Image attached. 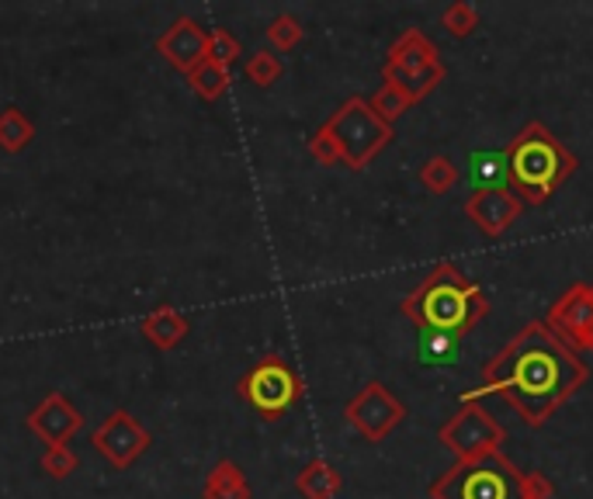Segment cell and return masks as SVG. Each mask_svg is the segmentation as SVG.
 I'll use <instances>...</instances> for the list:
<instances>
[{
  "mask_svg": "<svg viewBox=\"0 0 593 499\" xmlns=\"http://www.w3.org/2000/svg\"><path fill=\"white\" fill-rule=\"evenodd\" d=\"M521 212H524V202L513 195L510 187H483V191L475 187L465 198V216L489 240L504 236L507 229L521 219Z\"/></svg>",
  "mask_w": 593,
  "mask_h": 499,
  "instance_id": "12",
  "label": "cell"
},
{
  "mask_svg": "<svg viewBox=\"0 0 593 499\" xmlns=\"http://www.w3.org/2000/svg\"><path fill=\"white\" fill-rule=\"evenodd\" d=\"M267 42H271L278 52H289V49H295L299 42H302V35H305V28L299 25V17H292V14H278L271 25H267Z\"/></svg>",
  "mask_w": 593,
  "mask_h": 499,
  "instance_id": "23",
  "label": "cell"
},
{
  "mask_svg": "<svg viewBox=\"0 0 593 499\" xmlns=\"http://www.w3.org/2000/svg\"><path fill=\"white\" fill-rule=\"evenodd\" d=\"M441 28L455 38H469L480 28V11H475V4H469V0H455V4L441 11Z\"/></svg>",
  "mask_w": 593,
  "mask_h": 499,
  "instance_id": "22",
  "label": "cell"
},
{
  "mask_svg": "<svg viewBox=\"0 0 593 499\" xmlns=\"http://www.w3.org/2000/svg\"><path fill=\"white\" fill-rule=\"evenodd\" d=\"M445 76L448 70L437 56V46L420 28H407L399 35L389 46L386 66H382V81L396 84L413 105L424 101L437 84H445Z\"/></svg>",
  "mask_w": 593,
  "mask_h": 499,
  "instance_id": "5",
  "label": "cell"
},
{
  "mask_svg": "<svg viewBox=\"0 0 593 499\" xmlns=\"http://www.w3.org/2000/svg\"><path fill=\"white\" fill-rule=\"evenodd\" d=\"M237 392L246 406H254L264 419H278L305 395V381L285 357L267 354L240 378Z\"/></svg>",
  "mask_w": 593,
  "mask_h": 499,
  "instance_id": "7",
  "label": "cell"
},
{
  "mask_svg": "<svg viewBox=\"0 0 593 499\" xmlns=\"http://www.w3.org/2000/svg\"><path fill=\"white\" fill-rule=\"evenodd\" d=\"M437 440L455 454V462H475L504 448L507 430L480 402H462L437 430Z\"/></svg>",
  "mask_w": 593,
  "mask_h": 499,
  "instance_id": "8",
  "label": "cell"
},
{
  "mask_svg": "<svg viewBox=\"0 0 593 499\" xmlns=\"http://www.w3.org/2000/svg\"><path fill=\"white\" fill-rule=\"evenodd\" d=\"M281 60L275 52H267V49H261V52H254L251 60H246V81L251 84H257V87H271V84H278V76H281Z\"/></svg>",
  "mask_w": 593,
  "mask_h": 499,
  "instance_id": "24",
  "label": "cell"
},
{
  "mask_svg": "<svg viewBox=\"0 0 593 499\" xmlns=\"http://www.w3.org/2000/svg\"><path fill=\"white\" fill-rule=\"evenodd\" d=\"M507 187L524 205H545L556 191L577 174V153L542 122H528L507 143Z\"/></svg>",
  "mask_w": 593,
  "mask_h": 499,
  "instance_id": "3",
  "label": "cell"
},
{
  "mask_svg": "<svg viewBox=\"0 0 593 499\" xmlns=\"http://www.w3.org/2000/svg\"><path fill=\"white\" fill-rule=\"evenodd\" d=\"M431 499H552L556 486L542 472H521L504 451L455 462L431 483Z\"/></svg>",
  "mask_w": 593,
  "mask_h": 499,
  "instance_id": "4",
  "label": "cell"
},
{
  "mask_svg": "<svg viewBox=\"0 0 593 499\" xmlns=\"http://www.w3.org/2000/svg\"><path fill=\"white\" fill-rule=\"evenodd\" d=\"M340 486H343V478L327 458H313V462L295 475V489L305 499H334L340 492Z\"/></svg>",
  "mask_w": 593,
  "mask_h": 499,
  "instance_id": "17",
  "label": "cell"
},
{
  "mask_svg": "<svg viewBox=\"0 0 593 499\" xmlns=\"http://www.w3.org/2000/svg\"><path fill=\"white\" fill-rule=\"evenodd\" d=\"M157 52L174 70L195 73L208 60V32L195 17H178V22L157 38Z\"/></svg>",
  "mask_w": 593,
  "mask_h": 499,
  "instance_id": "13",
  "label": "cell"
},
{
  "mask_svg": "<svg viewBox=\"0 0 593 499\" xmlns=\"http://www.w3.org/2000/svg\"><path fill=\"white\" fill-rule=\"evenodd\" d=\"M475 181H480V191L483 187H507V160L500 153H486V157L475 160Z\"/></svg>",
  "mask_w": 593,
  "mask_h": 499,
  "instance_id": "27",
  "label": "cell"
},
{
  "mask_svg": "<svg viewBox=\"0 0 593 499\" xmlns=\"http://www.w3.org/2000/svg\"><path fill=\"white\" fill-rule=\"evenodd\" d=\"M310 157L319 163V167H337V163H343V157H340V146H337V139L330 136L327 129H316L313 136H310Z\"/></svg>",
  "mask_w": 593,
  "mask_h": 499,
  "instance_id": "28",
  "label": "cell"
},
{
  "mask_svg": "<svg viewBox=\"0 0 593 499\" xmlns=\"http://www.w3.org/2000/svg\"><path fill=\"white\" fill-rule=\"evenodd\" d=\"M90 445L114 468H129L149 448V430L129 410H111L105 424L90 434Z\"/></svg>",
  "mask_w": 593,
  "mask_h": 499,
  "instance_id": "11",
  "label": "cell"
},
{
  "mask_svg": "<svg viewBox=\"0 0 593 499\" xmlns=\"http://www.w3.org/2000/svg\"><path fill=\"white\" fill-rule=\"evenodd\" d=\"M187 84H191V90H195L202 101H216V98H222V94L229 90L233 76H229V66L205 60L195 73H187Z\"/></svg>",
  "mask_w": 593,
  "mask_h": 499,
  "instance_id": "18",
  "label": "cell"
},
{
  "mask_svg": "<svg viewBox=\"0 0 593 499\" xmlns=\"http://www.w3.org/2000/svg\"><path fill=\"white\" fill-rule=\"evenodd\" d=\"M323 129L337 139L340 157L351 170H365L392 143V125L382 122L365 98H348L323 122Z\"/></svg>",
  "mask_w": 593,
  "mask_h": 499,
  "instance_id": "6",
  "label": "cell"
},
{
  "mask_svg": "<svg viewBox=\"0 0 593 499\" xmlns=\"http://www.w3.org/2000/svg\"><path fill=\"white\" fill-rule=\"evenodd\" d=\"M586 361L569 351L545 319H531L493 354L483 368V386L465 392L462 402L500 395L528 427H542L586 386Z\"/></svg>",
  "mask_w": 593,
  "mask_h": 499,
  "instance_id": "1",
  "label": "cell"
},
{
  "mask_svg": "<svg viewBox=\"0 0 593 499\" xmlns=\"http://www.w3.org/2000/svg\"><path fill=\"white\" fill-rule=\"evenodd\" d=\"M399 313L424 333L462 340L489 316V295L451 260H441L399 302Z\"/></svg>",
  "mask_w": 593,
  "mask_h": 499,
  "instance_id": "2",
  "label": "cell"
},
{
  "mask_svg": "<svg viewBox=\"0 0 593 499\" xmlns=\"http://www.w3.org/2000/svg\"><path fill=\"white\" fill-rule=\"evenodd\" d=\"M28 430L38 437V440H46V448H52V445H66V440L81 430V424H84V416L76 413V406L73 402L63 395V392H49L38 406L28 413Z\"/></svg>",
  "mask_w": 593,
  "mask_h": 499,
  "instance_id": "14",
  "label": "cell"
},
{
  "mask_svg": "<svg viewBox=\"0 0 593 499\" xmlns=\"http://www.w3.org/2000/svg\"><path fill=\"white\" fill-rule=\"evenodd\" d=\"M455 343H458V340H451V337L427 333V348H424V354H427L431 361H445V357L455 354Z\"/></svg>",
  "mask_w": 593,
  "mask_h": 499,
  "instance_id": "29",
  "label": "cell"
},
{
  "mask_svg": "<svg viewBox=\"0 0 593 499\" xmlns=\"http://www.w3.org/2000/svg\"><path fill=\"white\" fill-rule=\"evenodd\" d=\"M43 472L49 478H56V483H63V478H70L76 472V454L70 445H52L43 451Z\"/></svg>",
  "mask_w": 593,
  "mask_h": 499,
  "instance_id": "26",
  "label": "cell"
},
{
  "mask_svg": "<svg viewBox=\"0 0 593 499\" xmlns=\"http://www.w3.org/2000/svg\"><path fill=\"white\" fill-rule=\"evenodd\" d=\"M240 56H243V46H240V38L233 32H226V28L208 32V60L222 63V66H233Z\"/></svg>",
  "mask_w": 593,
  "mask_h": 499,
  "instance_id": "25",
  "label": "cell"
},
{
  "mask_svg": "<svg viewBox=\"0 0 593 499\" xmlns=\"http://www.w3.org/2000/svg\"><path fill=\"white\" fill-rule=\"evenodd\" d=\"M343 416H348V424L361 437L378 445V440H386L407 419V406L382 386V381H368V386L343 406Z\"/></svg>",
  "mask_w": 593,
  "mask_h": 499,
  "instance_id": "9",
  "label": "cell"
},
{
  "mask_svg": "<svg viewBox=\"0 0 593 499\" xmlns=\"http://www.w3.org/2000/svg\"><path fill=\"white\" fill-rule=\"evenodd\" d=\"M420 184H424L431 195H448V191L458 184V167L451 157H431L424 167H420Z\"/></svg>",
  "mask_w": 593,
  "mask_h": 499,
  "instance_id": "20",
  "label": "cell"
},
{
  "mask_svg": "<svg viewBox=\"0 0 593 499\" xmlns=\"http://www.w3.org/2000/svg\"><path fill=\"white\" fill-rule=\"evenodd\" d=\"M32 139H35V125L28 122L25 111H17V108L0 111V149L22 153Z\"/></svg>",
  "mask_w": 593,
  "mask_h": 499,
  "instance_id": "19",
  "label": "cell"
},
{
  "mask_svg": "<svg viewBox=\"0 0 593 499\" xmlns=\"http://www.w3.org/2000/svg\"><path fill=\"white\" fill-rule=\"evenodd\" d=\"M202 499H251V483H246V475L240 472L237 462L222 458V462L205 475Z\"/></svg>",
  "mask_w": 593,
  "mask_h": 499,
  "instance_id": "16",
  "label": "cell"
},
{
  "mask_svg": "<svg viewBox=\"0 0 593 499\" xmlns=\"http://www.w3.org/2000/svg\"><path fill=\"white\" fill-rule=\"evenodd\" d=\"M140 330L146 333V340L153 348L160 351H174L178 343L187 337V319L174 309V305H160V309H153L143 322Z\"/></svg>",
  "mask_w": 593,
  "mask_h": 499,
  "instance_id": "15",
  "label": "cell"
},
{
  "mask_svg": "<svg viewBox=\"0 0 593 499\" xmlns=\"http://www.w3.org/2000/svg\"><path fill=\"white\" fill-rule=\"evenodd\" d=\"M545 326L569 351H593V284H572L548 309Z\"/></svg>",
  "mask_w": 593,
  "mask_h": 499,
  "instance_id": "10",
  "label": "cell"
},
{
  "mask_svg": "<svg viewBox=\"0 0 593 499\" xmlns=\"http://www.w3.org/2000/svg\"><path fill=\"white\" fill-rule=\"evenodd\" d=\"M368 105H372V111L378 114V119H382V122H389V125L399 119V114H407V111L413 108V101L407 98V94L399 90L396 84H386V81H382V87L375 90V98H372Z\"/></svg>",
  "mask_w": 593,
  "mask_h": 499,
  "instance_id": "21",
  "label": "cell"
}]
</instances>
